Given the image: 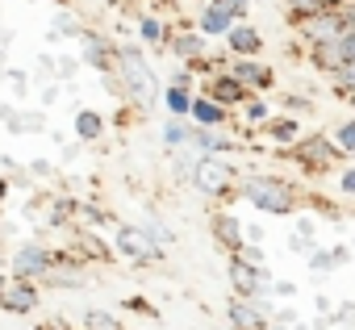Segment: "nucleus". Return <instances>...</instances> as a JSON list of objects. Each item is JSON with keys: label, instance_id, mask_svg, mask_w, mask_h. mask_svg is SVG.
<instances>
[{"label": "nucleus", "instance_id": "f257e3e1", "mask_svg": "<svg viewBox=\"0 0 355 330\" xmlns=\"http://www.w3.org/2000/svg\"><path fill=\"white\" fill-rule=\"evenodd\" d=\"M117 71H121L125 96L138 105V113H150L155 101H159V84H155V71L146 67V59L138 55L134 42H121V46H117Z\"/></svg>", "mask_w": 355, "mask_h": 330}, {"label": "nucleus", "instance_id": "f03ea898", "mask_svg": "<svg viewBox=\"0 0 355 330\" xmlns=\"http://www.w3.org/2000/svg\"><path fill=\"white\" fill-rule=\"evenodd\" d=\"M243 197L255 205V209H263V214H293L297 209V201H301V193H297V184H288V180H280V176H247L243 180Z\"/></svg>", "mask_w": 355, "mask_h": 330}, {"label": "nucleus", "instance_id": "7ed1b4c3", "mask_svg": "<svg viewBox=\"0 0 355 330\" xmlns=\"http://www.w3.org/2000/svg\"><path fill=\"white\" fill-rule=\"evenodd\" d=\"M297 34L305 42H330V38H343V34H355V9L351 5H338V9H322V13H309V17H297Z\"/></svg>", "mask_w": 355, "mask_h": 330}, {"label": "nucleus", "instance_id": "20e7f679", "mask_svg": "<svg viewBox=\"0 0 355 330\" xmlns=\"http://www.w3.org/2000/svg\"><path fill=\"white\" fill-rule=\"evenodd\" d=\"M193 184L205 197H230V189H234V163H226L222 155H201L197 159V172H193Z\"/></svg>", "mask_w": 355, "mask_h": 330}, {"label": "nucleus", "instance_id": "39448f33", "mask_svg": "<svg viewBox=\"0 0 355 330\" xmlns=\"http://www.w3.org/2000/svg\"><path fill=\"white\" fill-rule=\"evenodd\" d=\"M51 268H55V251H51L46 243H26V247L13 251V280H30V284H38Z\"/></svg>", "mask_w": 355, "mask_h": 330}, {"label": "nucleus", "instance_id": "423d86ee", "mask_svg": "<svg viewBox=\"0 0 355 330\" xmlns=\"http://www.w3.org/2000/svg\"><path fill=\"white\" fill-rule=\"evenodd\" d=\"M230 284H234V293H239L243 301H255V305H263V309H268V288H272L268 272H259V268H251V263L230 259Z\"/></svg>", "mask_w": 355, "mask_h": 330}, {"label": "nucleus", "instance_id": "0eeeda50", "mask_svg": "<svg viewBox=\"0 0 355 330\" xmlns=\"http://www.w3.org/2000/svg\"><path fill=\"white\" fill-rule=\"evenodd\" d=\"M293 159L309 172H326V168L338 163V150H334V142L326 134H309L305 142H293Z\"/></svg>", "mask_w": 355, "mask_h": 330}, {"label": "nucleus", "instance_id": "6e6552de", "mask_svg": "<svg viewBox=\"0 0 355 330\" xmlns=\"http://www.w3.org/2000/svg\"><path fill=\"white\" fill-rule=\"evenodd\" d=\"M309 59H313V67H322V71H338V67H347L351 59H355V34H343V38H330V42H318L313 51H309Z\"/></svg>", "mask_w": 355, "mask_h": 330}, {"label": "nucleus", "instance_id": "1a4fd4ad", "mask_svg": "<svg viewBox=\"0 0 355 330\" xmlns=\"http://www.w3.org/2000/svg\"><path fill=\"white\" fill-rule=\"evenodd\" d=\"M38 305H42V293L30 280H9L5 288H0V309H5V313L26 318V313H38Z\"/></svg>", "mask_w": 355, "mask_h": 330}, {"label": "nucleus", "instance_id": "9d476101", "mask_svg": "<svg viewBox=\"0 0 355 330\" xmlns=\"http://www.w3.org/2000/svg\"><path fill=\"white\" fill-rule=\"evenodd\" d=\"M117 251L134 263H159L163 259V247H155L138 226H117Z\"/></svg>", "mask_w": 355, "mask_h": 330}, {"label": "nucleus", "instance_id": "9b49d317", "mask_svg": "<svg viewBox=\"0 0 355 330\" xmlns=\"http://www.w3.org/2000/svg\"><path fill=\"white\" fill-rule=\"evenodd\" d=\"M226 322H230V330H268L272 326L268 322V309L255 305V301H243V297L226 301Z\"/></svg>", "mask_w": 355, "mask_h": 330}, {"label": "nucleus", "instance_id": "f8f14e48", "mask_svg": "<svg viewBox=\"0 0 355 330\" xmlns=\"http://www.w3.org/2000/svg\"><path fill=\"white\" fill-rule=\"evenodd\" d=\"M67 255H71L76 263H109V247L96 238V230H76V226H71Z\"/></svg>", "mask_w": 355, "mask_h": 330}, {"label": "nucleus", "instance_id": "ddd939ff", "mask_svg": "<svg viewBox=\"0 0 355 330\" xmlns=\"http://www.w3.org/2000/svg\"><path fill=\"white\" fill-rule=\"evenodd\" d=\"M84 38V63L96 67V71H117V46H109L101 34H80Z\"/></svg>", "mask_w": 355, "mask_h": 330}, {"label": "nucleus", "instance_id": "4468645a", "mask_svg": "<svg viewBox=\"0 0 355 330\" xmlns=\"http://www.w3.org/2000/svg\"><path fill=\"white\" fill-rule=\"evenodd\" d=\"M230 80H239L247 92L251 88H272V67H263V63H251V59H239V63H230V71H226Z\"/></svg>", "mask_w": 355, "mask_h": 330}, {"label": "nucleus", "instance_id": "2eb2a0df", "mask_svg": "<svg viewBox=\"0 0 355 330\" xmlns=\"http://www.w3.org/2000/svg\"><path fill=\"white\" fill-rule=\"evenodd\" d=\"M205 96H209V101H218L222 109H234V105L251 101V92H247L239 80H230V76H214V80H209V88H205Z\"/></svg>", "mask_w": 355, "mask_h": 330}, {"label": "nucleus", "instance_id": "dca6fc26", "mask_svg": "<svg viewBox=\"0 0 355 330\" xmlns=\"http://www.w3.org/2000/svg\"><path fill=\"white\" fill-rule=\"evenodd\" d=\"M189 146H193L197 155H226V150H234V138H226L222 130H205V125H197V130L189 134Z\"/></svg>", "mask_w": 355, "mask_h": 330}, {"label": "nucleus", "instance_id": "f3484780", "mask_svg": "<svg viewBox=\"0 0 355 330\" xmlns=\"http://www.w3.org/2000/svg\"><path fill=\"white\" fill-rule=\"evenodd\" d=\"M226 42H230V51H234L239 59H255V55L263 51V38H259L251 26H230V30H226Z\"/></svg>", "mask_w": 355, "mask_h": 330}, {"label": "nucleus", "instance_id": "a211bd4d", "mask_svg": "<svg viewBox=\"0 0 355 330\" xmlns=\"http://www.w3.org/2000/svg\"><path fill=\"white\" fill-rule=\"evenodd\" d=\"M209 226H214V238H218L230 255L243 247V222H239L234 214H214V222H209Z\"/></svg>", "mask_w": 355, "mask_h": 330}, {"label": "nucleus", "instance_id": "6ab92c4d", "mask_svg": "<svg viewBox=\"0 0 355 330\" xmlns=\"http://www.w3.org/2000/svg\"><path fill=\"white\" fill-rule=\"evenodd\" d=\"M167 46H171V55H175V59H184L189 67L205 59V38H201V34H171V38H167Z\"/></svg>", "mask_w": 355, "mask_h": 330}, {"label": "nucleus", "instance_id": "aec40b11", "mask_svg": "<svg viewBox=\"0 0 355 330\" xmlns=\"http://www.w3.org/2000/svg\"><path fill=\"white\" fill-rule=\"evenodd\" d=\"M189 113H193L197 125H205V130H222L226 117H230V109H222V105L209 101V96H193V109H189Z\"/></svg>", "mask_w": 355, "mask_h": 330}, {"label": "nucleus", "instance_id": "412c9836", "mask_svg": "<svg viewBox=\"0 0 355 330\" xmlns=\"http://www.w3.org/2000/svg\"><path fill=\"white\" fill-rule=\"evenodd\" d=\"M197 159H201V155H197L193 146H175V150H171V176H175V180H184V184H193Z\"/></svg>", "mask_w": 355, "mask_h": 330}, {"label": "nucleus", "instance_id": "4be33fe9", "mask_svg": "<svg viewBox=\"0 0 355 330\" xmlns=\"http://www.w3.org/2000/svg\"><path fill=\"white\" fill-rule=\"evenodd\" d=\"M263 130H268V138H272V142H280V146H293V142H297V134H301L297 117H272Z\"/></svg>", "mask_w": 355, "mask_h": 330}, {"label": "nucleus", "instance_id": "5701e85b", "mask_svg": "<svg viewBox=\"0 0 355 330\" xmlns=\"http://www.w3.org/2000/svg\"><path fill=\"white\" fill-rule=\"evenodd\" d=\"M76 134H80L84 142H96V138L105 134V117H101L96 109H80V117H76Z\"/></svg>", "mask_w": 355, "mask_h": 330}, {"label": "nucleus", "instance_id": "b1692460", "mask_svg": "<svg viewBox=\"0 0 355 330\" xmlns=\"http://www.w3.org/2000/svg\"><path fill=\"white\" fill-rule=\"evenodd\" d=\"M189 134H193V125H184L180 117H167V125H163V146H167V150L189 146Z\"/></svg>", "mask_w": 355, "mask_h": 330}, {"label": "nucleus", "instance_id": "393cba45", "mask_svg": "<svg viewBox=\"0 0 355 330\" xmlns=\"http://www.w3.org/2000/svg\"><path fill=\"white\" fill-rule=\"evenodd\" d=\"M326 138L334 142V150H338V155H355V121H338Z\"/></svg>", "mask_w": 355, "mask_h": 330}, {"label": "nucleus", "instance_id": "a878e982", "mask_svg": "<svg viewBox=\"0 0 355 330\" xmlns=\"http://www.w3.org/2000/svg\"><path fill=\"white\" fill-rule=\"evenodd\" d=\"M163 105H167L171 117H184V113L193 109V92H189V88H167V92H163Z\"/></svg>", "mask_w": 355, "mask_h": 330}, {"label": "nucleus", "instance_id": "bb28decb", "mask_svg": "<svg viewBox=\"0 0 355 330\" xmlns=\"http://www.w3.org/2000/svg\"><path fill=\"white\" fill-rule=\"evenodd\" d=\"M234 21L226 17V13H218V9H205L201 13V38H209V34H226Z\"/></svg>", "mask_w": 355, "mask_h": 330}, {"label": "nucleus", "instance_id": "cd10ccee", "mask_svg": "<svg viewBox=\"0 0 355 330\" xmlns=\"http://www.w3.org/2000/svg\"><path fill=\"white\" fill-rule=\"evenodd\" d=\"M84 326H88V330H125V326L117 322V313H109V309H88V313H84Z\"/></svg>", "mask_w": 355, "mask_h": 330}, {"label": "nucleus", "instance_id": "c85d7f7f", "mask_svg": "<svg viewBox=\"0 0 355 330\" xmlns=\"http://www.w3.org/2000/svg\"><path fill=\"white\" fill-rule=\"evenodd\" d=\"M338 5H347V0H288V9L297 17H309V13H322V9H338Z\"/></svg>", "mask_w": 355, "mask_h": 330}, {"label": "nucleus", "instance_id": "c756f323", "mask_svg": "<svg viewBox=\"0 0 355 330\" xmlns=\"http://www.w3.org/2000/svg\"><path fill=\"white\" fill-rule=\"evenodd\" d=\"M55 34H63V38H80V34H84V26H80V17L59 13V17H55Z\"/></svg>", "mask_w": 355, "mask_h": 330}, {"label": "nucleus", "instance_id": "7c9ffc66", "mask_svg": "<svg viewBox=\"0 0 355 330\" xmlns=\"http://www.w3.org/2000/svg\"><path fill=\"white\" fill-rule=\"evenodd\" d=\"M138 30H142V42H150V46H159V42H167V34H163V26H159L155 17H142V21H138Z\"/></svg>", "mask_w": 355, "mask_h": 330}, {"label": "nucleus", "instance_id": "2f4dec72", "mask_svg": "<svg viewBox=\"0 0 355 330\" xmlns=\"http://www.w3.org/2000/svg\"><path fill=\"white\" fill-rule=\"evenodd\" d=\"M334 88H338L343 96H351V92H355V59H351L347 67H338V71H334Z\"/></svg>", "mask_w": 355, "mask_h": 330}, {"label": "nucleus", "instance_id": "473e14b6", "mask_svg": "<svg viewBox=\"0 0 355 330\" xmlns=\"http://www.w3.org/2000/svg\"><path fill=\"white\" fill-rule=\"evenodd\" d=\"M209 9H218V13H226V17L234 21V17H243V13H247V0H214Z\"/></svg>", "mask_w": 355, "mask_h": 330}, {"label": "nucleus", "instance_id": "72a5a7b5", "mask_svg": "<svg viewBox=\"0 0 355 330\" xmlns=\"http://www.w3.org/2000/svg\"><path fill=\"white\" fill-rule=\"evenodd\" d=\"M309 268H313L318 276H326V272H334V259H330V251H313V255H309Z\"/></svg>", "mask_w": 355, "mask_h": 330}, {"label": "nucleus", "instance_id": "f704fd0d", "mask_svg": "<svg viewBox=\"0 0 355 330\" xmlns=\"http://www.w3.org/2000/svg\"><path fill=\"white\" fill-rule=\"evenodd\" d=\"M243 117L247 121H263L268 117V105L263 101H243Z\"/></svg>", "mask_w": 355, "mask_h": 330}, {"label": "nucleus", "instance_id": "c9c22d12", "mask_svg": "<svg viewBox=\"0 0 355 330\" xmlns=\"http://www.w3.org/2000/svg\"><path fill=\"white\" fill-rule=\"evenodd\" d=\"M338 193L355 201V168H343V172H338Z\"/></svg>", "mask_w": 355, "mask_h": 330}, {"label": "nucleus", "instance_id": "e433bc0d", "mask_svg": "<svg viewBox=\"0 0 355 330\" xmlns=\"http://www.w3.org/2000/svg\"><path fill=\"white\" fill-rule=\"evenodd\" d=\"M284 109H288V113H309V96L288 92V96H284Z\"/></svg>", "mask_w": 355, "mask_h": 330}, {"label": "nucleus", "instance_id": "4c0bfd02", "mask_svg": "<svg viewBox=\"0 0 355 330\" xmlns=\"http://www.w3.org/2000/svg\"><path fill=\"white\" fill-rule=\"evenodd\" d=\"M121 305H125V309H134V313H146V318H159V309H155V305H146L142 297H125Z\"/></svg>", "mask_w": 355, "mask_h": 330}, {"label": "nucleus", "instance_id": "58836bf2", "mask_svg": "<svg viewBox=\"0 0 355 330\" xmlns=\"http://www.w3.org/2000/svg\"><path fill=\"white\" fill-rule=\"evenodd\" d=\"M189 84H193V71H189V67L171 71V88H189Z\"/></svg>", "mask_w": 355, "mask_h": 330}, {"label": "nucleus", "instance_id": "ea45409f", "mask_svg": "<svg viewBox=\"0 0 355 330\" xmlns=\"http://www.w3.org/2000/svg\"><path fill=\"white\" fill-rule=\"evenodd\" d=\"M276 326H297V309H276Z\"/></svg>", "mask_w": 355, "mask_h": 330}, {"label": "nucleus", "instance_id": "a19ab883", "mask_svg": "<svg viewBox=\"0 0 355 330\" xmlns=\"http://www.w3.org/2000/svg\"><path fill=\"white\" fill-rule=\"evenodd\" d=\"M330 259H334V268H343L351 259V247H330Z\"/></svg>", "mask_w": 355, "mask_h": 330}, {"label": "nucleus", "instance_id": "79ce46f5", "mask_svg": "<svg viewBox=\"0 0 355 330\" xmlns=\"http://www.w3.org/2000/svg\"><path fill=\"white\" fill-rule=\"evenodd\" d=\"M272 293H280V297H297V284H293V280H276Z\"/></svg>", "mask_w": 355, "mask_h": 330}, {"label": "nucleus", "instance_id": "37998d69", "mask_svg": "<svg viewBox=\"0 0 355 330\" xmlns=\"http://www.w3.org/2000/svg\"><path fill=\"white\" fill-rule=\"evenodd\" d=\"M313 305H318V313H326V318H330V297H326V293H318V297H313Z\"/></svg>", "mask_w": 355, "mask_h": 330}, {"label": "nucleus", "instance_id": "c03bdc74", "mask_svg": "<svg viewBox=\"0 0 355 330\" xmlns=\"http://www.w3.org/2000/svg\"><path fill=\"white\" fill-rule=\"evenodd\" d=\"M38 330H71V326H67V322H63V318H55V322H42V326H38Z\"/></svg>", "mask_w": 355, "mask_h": 330}, {"label": "nucleus", "instance_id": "a18cd8bd", "mask_svg": "<svg viewBox=\"0 0 355 330\" xmlns=\"http://www.w3.org/2000/svg\"><path fill=\"white\" fill-rule=\"evenodd\" d=\"M5 197H9V180L0 176V205H5Z\"/></svg>", "mask_w": 355, "mask_h": 330}, {"label": "nucleus", "instance_id": "49530a36", "mask_svg": "<svg viewBox=\"0 0 355 330\" xmlns=\"http://www.w3.org/2000/svg\"><path fill=\"white\" fill-rule=\"evenodd\" d=\"M343 101H351V105H355V92H351V96H343Z\"/></svg>", "mask_w": 355, "mask_h": 330}, {"label": "nucleus", "instance_id": "de8ad7c7", "mask_svg": "<svg viewBox=\"0 0 355 330\" xmlns=\"http://www.w3.org/2000/svg\"><path fill=\"white\" fill-rule=\"evenodd\" d=\"M109 5H125V0H109Z\"/></svg>", "mask_w": 355, "mask_h": 330}, {"label": "nucleus", "instance_id": "09e8293b", "mask_svg": "<svg viewBox=\"0 0 355 330\" xmlns=\"http://www.w3.org/2000/svg\"><path fill=\"white\" fill-rule=\"evenodd\" d=\"M0 288H5V276H0Z\"/></svg>", "mask_w": 355, "mask_h": 330}, {"label": "nucleus", "instance_id": "8fccbe9b", "mask_svg": "<svg viewBox=\"0 0 355 330\" xmlns=\"http://www.w3.org/2000/svg\"><path fill=\"white\" fill-rule=\"evenodd\" d=\"M351 251H355V243H351Z\"/></svg>", "mask_w": 355, "mask_h": 330}]
</instances>
